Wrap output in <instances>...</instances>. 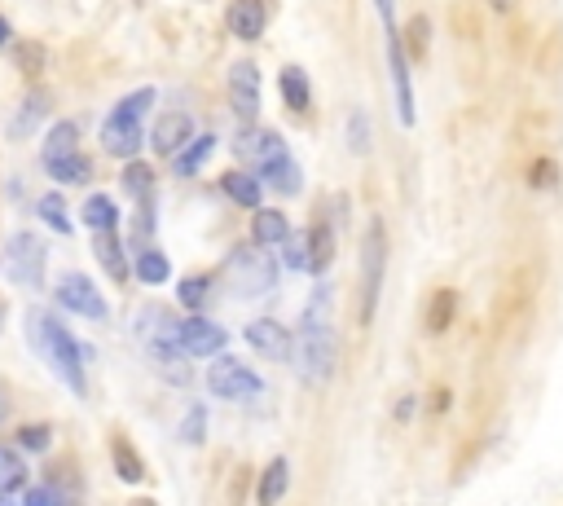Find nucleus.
<instances>
[{
	"label": "nucleus",
	"instance_id": "1",
	"mask_svg": "<svg viewBox=\"0 0 563 506\" xmlns=\"http://www.w3.org/2000/svg\"><path fill=\"white\" fill-rule=\"evenodd\" d=\"M295 370H300L304 383H326L335 374V361H339V339H335V326H330V286L313 291L304 317H300V330H295V352H291Z\"/></svg>",
	"mask_w": 563,
	"mask_h": 506
},
{
	"label": "nucleus",
	"instance_id": "2",
	"mask_svg": "<svg viewBox=\"0 0 563 506\" xmlns=\"http://www.w3.org/2000/svg\"><path fill=\"white\" fill-rule=\"evenodd\" d=\"M27 330H31V348L49 361V370L58 374V379L75 396H84L88 379H84V348H80V339H75L53 313H44V308H36V313L27 317Z\"/></svg>",
	"mask_w": 563,
	"mask_h": 506
},
{
	"label": "nucleus",
	"instance_id": "3",
	"mask_svg": "<svg viewBox=\"0 0 563 506\" xmlns=\"http://www.w3.org/2000/svg\"><path fill=\"white\" fill-rule=\"evenodd\" d=\"M137 339L141 348L150 352V361L163 370V379L172 383H190V370H185V348H181V322L163 308H146L137 317Z\"/></svg>",
	"mask_w": 563,
	"mask_h": 506
},
{
	"label": "nucleus",
	"instance_id": "4",
	"mask_svg": "<svg viewBox=\"0 0 563 506\" xmlns=\"http://www.w3.org/2000/svg\"><path fill=\"white\" fill-rule=\"evenodd\" d=\"M154 106V88H137V93H128L124 102L106 115L102 124V146L106 154H115V159H132V154L141 150V137H146V110Z\"/></svg>",
	"mask_w": 563,
	"mask_h": 506
},
{
	"label": "nucleus",
	"instance_id": "5",
	"mask_svg": "<svg viewBox=\"0 0 563 506\" xmlns=\"http://www.w3.org/2000/svg\"><path fill=\"white\" fill-rule=\"evenodd\" d=\"M383 273H388V234H383V220H370L366 238H361V300H357L361 326L374 322V308H379L383 295Z\"/></svg>",
	"mask_w": 563,
	"mask_h": 506
},
{
	"label": "nucleus",
	"instance_id": "6",
	"mask_svg": "<svg viewBox=\"0 0 563 506\" xmlns=\"http://www.w3.org/2000/svg\"><path fill=\"white\" fill-rule=\"evenodd\" d=\"M225 278L238 295H260L278 282V264L264 256L260 247H238V251H229V260H225Z\"/></svg>",
	"mask_w": 563,
	"mask_h": 506
},
{
	"label": "nucleus",
	"instance_id": "7",
	"mask_svg": "<svg viewBox=\"0 0 563 506\" xmlns=\"http://www.w3.org/2000/svg\"><path fill=\"white\" fill-rule=\"evenodd\" d=\"M5 278L18 286H40L44 282V238L31 229H18L5 242Z\"/></svg>",
	"mask_w": 563,
	"mask_h": 506
},
{
	"label": "nucleus",
	"instance_id": "8",
	"mask_svg": "<svg viewBox=\"0 0 563 506\" xmlns=\"http://www.w3.org/2000/svg\"><path fill=\"white\" fill-rule=\"evenodd\" d=\"M207 388H212V396H220V401H256L264 392V383L256 370H247V361L220 357V361H212V370H207Z\"/></svg>",
	"mask_w": 563,
	"mask_h": 506
},
{
	"label": "nucleus",
	"instance_id": "9",
	"mask_svg": "<svg viewBox=\"0 0 563 506\" xmlns=\"http://www.w3.org/2000/svg\"><path fill=\"white\" fill-rule=\"evenodd\" d=\"M388 31V71H392V88H396V115L401 124H414V84H410V58H405V44H401V22Z\"/></svg>",
	"mask_w": 563,
	"mask_h": 506
},
{
	"label": "nucleus",
	"instance_id": "10",
	"mask_svg": "<svg viewBox=\"0 0 563 506\" xmlns=\"http://www.w3.org/2000/svg\"><path fill=\"white\" fill-rule=\"evenodd\" d=\"M58 304L71 308V313H80V317H88V322H106V313H110L102 291H97L84 273H66V278L58 282Z\"/></svg>",
	"mask_w": 563,
	"mask_h": 506
},
{
	"label": "nucleus",
	"instance_id": "11",
	"mask_svg": "<svg viewBox=\"0 0 563 506\" xmlns=\"http://www.w3.org/2000/svg\"><path fill=\"white\" fill-rule=\"evenodd\" d=\"M229 102H234L238 119L256 124V115H260V66L256 62H234L229 66Z\"/></svg>",
	"mask_w": 563,
	"mask_h": 506
},
{
	"label": "nucleus",
	"instance_id": "12",
	"mask_svg": "<svg viewBox=\"0 0 563 506\" xmlns=\"http://www.w3.org/2000/svg\"><path fill=\"white\" fill-rule=\"evenodd\" d=\"M229 344V330L220 322H207V317H185L181 322V348L185 357H216V352H225Z\"/></svg>",
	"mask_w": 563,
	"mask_h": 506
},
{
	"label": "nucleus",
	"instance_id": "13",
	"mask_svg": "<svg viewBox=\"0 0 563 506\" xmlns=\"http://www.w3.org/2000/svg\"><path fill=\"white\" fill-rule=\"evenodd\" d=\"M247 344L256 348L264 361H291L295 335L282 322H273V317H256V322L247 326Z\"/></svg>",
	"mask_w": 563,
	"mask_h": 506
},
{
	"label": "nucleus",
	"instance_id": "14",
	"mask_svg": "<svg viewBox=\"0 0 563 506\" xmlns=\"http://www.w3.org/2000/svg\"><path fill=\"white\" fill-rule=\"evenodd\" d=\"M190 141H194V119L185 115V110H168V115H159V124H154V132H150V146H154L159 159L181 154Z\"/></svg>",
	"mask_w": 563,
	"mask_h": 506
},
{
	"label": "nucleus",
	"instance_id": "15",
	"mask_svg": "<svg viewBox=\"0 0 563 506\" xmlns=\"http://www.w3.org/2000/svg\"><path fill=\"white\" fill-rule=\"evenodd\" d=\"M49 110H53V97L44 93V88H31L27 97L18 102V110H14V119H9V137L14 141H22V137H31L44 119H49Z\"/></svg>",
	"mask_w": 563,
	"mask_h": 506
},
{
	"label": "nucleus",
	"instance_id": "16",
	"mask_svg": "<svg viewBox=\"0 0 563 506\" xmlns=\"http://www.w3.org/2000/svg\"><path fill=\"white\" fill-rule=\"evenodd\" d=\"M256 181H260V185H273L278 194H300L304 176H300V163H295L291 150H286V154H278V159L260 163V168H256Z\"/></svg>",
	"mask_w": 563,
	"mask_h": 506
},
{
	"label": "nucleus",
	"instance_id": "17",
	"mask_svg": "<svg viewBox=\"0 0 563 506\" xmlns=\"http://www.w3.org/2000/svg\"><path fill=\"white\" fill-rule=\"evenodd\" d=\"M238 154L260 168V163H269V159H278V154H286V141H282V132H273V128H247L238 137Z\"/></svg>",
	"mask_w": 563,
	"mask_h": 506
},
{
	"label": "nucleus",
	"instance_id": "18",
	"mask_svg": "<svg viewBox=\"0 0 563 506\" xmlns=\"http://www.w3.org/2000/svg\"><path fill=\"white\" fill-rule=\"evenodd\" d=\"M264 22H269L264 0H234V5H229V31H234L238 40H260Z\"/></svg>",
	"mask_w": 563,
	"mask_h": 506
},
{
	"label": "nucleus",
	"instance_id": "19",
	"mask_svg": "<svg viewBox=\"0 0 563 506\" xmlns=\"http://www.w3.org/2000/svg\"><path fill=\"white\" fill-rule=\"evenodd\" d=\"M454 317H458V291H449V286L432 291V300H427V308H423V326H427V335H449Z\"/></svg>",
	"mask_w": 563,
	"mask_h": 506
},
{
	"label": "nucleus",
	"instance_id": "20",
	"mask_svg": "<svg viewBox=\"0 0 563 506\" xmlns=\"http://www.w3.org/2000/svg\"><path fill=\"white\" fill-rule=\"evenodd\" d=\"M304 242H308V273H326L335 264V229L326 220H313Z\"/></svg>",
	"mask_w": 563,
	"mask_h": 506
},
{
	"label": "nucleus",
	"instance_id": "21",
	"mask_svg": "<svg viewBox=\"0 0 563 506\" xmlns=\"http://www.w3.org/2000/svg\"><path fill=\"white\" fill-rule=\"evenodd\" d=\"M251 234H256L260 247H282L291 238V220H286L278 207H256V220H251Z\"/></svg>",
	"mask_w": 563,
	"mask_h": 506
},
{
	"label": "nucleus",
	"instance_id": "22",
	"mask_svg": "<svg viewBox=\"0 0 563 506\" xmlns=\"http://www.w3.org/2000/svg\"><path fill=\"white\" fill-rule=\"evenodd\" d=\"M110 462H115V476L124 484H146V462H141V454L132 449L128 436L110 440Z\"/></svg>",
	"mask_w": 563,
	"mask_h": 506
},
{
	"label": "nucleus",
	"instance_id": "23",
	"mask_svg": "<svg viewBox=\"0 0 563 506\" xmlns=\"http://www.w3.org/2000/svg\"><path fill=\"white\" fill-rule=\"evenodd\" d=\"M80 216L93 234H115V225H119V207H115V198H106V194H88Z\"/></svg>",
	"mask_w": 563,
	"mask_h": 506
},
{
	"label": "nucleus",
	"instance_id": "24",
	"mask_svg": "<svg viewBox=\"0 0 563 506\" xmlns=\"http://www.w3.org/2000/svg\"><path fill=\"white\" fill-rule=\"evenodd\" d=\"M93 251L97 260H102V269L110 273L115 282H128V260H124V242H119V234H93Z\"/></svg>",
	"mask_w": 563,
	"mask_h": 506
},
{
	"label": "nucleus",
	"instance_id": "25",
	"mask_svg": "<svg viewBox=\"0 0 563 506\" xmlns=\"http://www.w3.org/2000/svg\"><path fill=\"white\" fill-rule=\"evenodd\" d=\"M286 484H291V462H286V458H273L269 467H264V476H260L256 502H260V506H278L282 493H286Z\"/></svg>",
	"mask_w": 563,
	"mask_h": 506
},
{
	"label": "nucleus",
	"instance_id": "26",
	"mask_svg": "<svg viewBox=\"0 0 563 506\" xmlns=\"http://www.w3.org/2000/svg\"><path fill=\"white\" fill-rule=\"evenodd\" d=\"M44 172H49L53 181H62V185H84L88 176H93V163L75 150V154H62V159H44Z\"/></svg>",
	"mask_w": 563,
	"mask_h": 506
},
{
	"label": "nucleus",
	"instance_id": "27",
	"mask_svg": "<svg viewBox=\"0 0 563 506\" xmlns=\"http://www.w3.org/2000/svg\"><path fill=\"white\" fill-rule=\"evenodd\" d=\"M278 84H282L286 106H291V110H308V102H313V84H308V71H304V66H282Z\"/></svg>",
	"mask_w": 563,
	"mask_h": 506
},
{
	"label": "nucleus",
	"instance_id": "28",
	"mask_svg": "<svg viewBox=\"0 0 563 506\" xmlns=\"http://www.w3.org/2000/svg\"><path fill=\"white\" fill-rule=\"evenodd\" d=\"M220 190L234 198L238 207H260V181H256V172H242V168L225 172V176H220Z\"/></svg>",
	"mask_w": 563,
	"mask_h": 506
},
{
	"label": "nucleus",
	"instance_id": "29",
	"mask_svg": "<svg viewBox=\"0 0 563 506\" xmlns=\"http://www.w3.org/2000/svg\"><path fill=\"white\" fill-rule=\"evenodd\" d=\"M212 150H216V137H207V132H203V137H194L190 146L176 154V163H172L176 176H198V168L212 159Z\"/></svg>",
	"mask_w": 563,
	"mask_h": 506
},
{
	"label": "nucleus",
	"instance_id": "30",
	"mask_svg": "<svg viewBox=\"0 0 563 506\" xmlns=\"http://www.w3.org/2000/svg\"><path fill=\"white\" fill-rule=\"evenodd\" d=\"M132 273H137L141 282L146 286H163L172 278V264H168V256H163V251H154V247H146L137 256V264H132Z\"/></svg>",
	"mask_w": 563,
	"mask_h": 506
},
{
	"label": "nucleus",
	"instance_id": "31",
	"mask_svg": "<svg viewBox=\"0 0 563 506\" xmlns=\"http://www.w3.org/2000/svg\"><path fill=\"white\" fill-rule=\"evenodd\" d=\"M22 484H27V467H22L18 449L0 445V498H9V493H18Z\"/></svg>",
	"mask_w": 563,
	"mask_h": 506
},
{
	"label": "nucleus",
	"instance_id": "32",
	"mask_svg": "<svg viewBox=\"0 0 563 506\" xmlns=\"http://www.w3.org/2000/svg\"><path fill=\"white\" fill-rule=\"evenodd\" d=\"M80 146V128L71 124V119H62V124L49 128V137H44V159H62V154H75Z\"/></svg>",
	"mask_w": 563,
	"mask_h": 506
},
{
	"label": "nucleus",
	"instance_id": "33",
	"mask_svg": "<svg viewBox=\"0 0 563 506\" xmlns=\"http://www.w3.org/2000/svg\"><path fill=\"white\" fill-rule=\"evenodd\" d=\"M36 212H40V220L53 229V234H71V216H66L62 194H44L40 203H36Z\"/></svg>",
	"mask_w": 563,
	"mask_h": 506
},
{
	"label": "nucleus",
	"instance_id": "34",
	"mask_svg": "<svg viewBox=\"0 0 563 506\" xmlns=\"http://www.w3.org/2000/svg\"><path fill=\"white\" fill-rule=\"evenodd\" d=\"M207 295H212V273H198V278H185L181 286H176V300H181L185 308H203L207 304Z\"/></svg>",
	"mask_w": 563,
	"mask_h": 506
},
{
	"label": "nucleus",
	"instance_id": "35",
	"mask_svg": "<svg viewBox=\"0 0 563 506\" xmlns=\"http://www.w3.org/2000/svg\"><path fill=\"white\" fill-rule=\"evenodd\" d=\"M124 190L137 194V203H141V198H150V190H154L150 163H128V168H124Z\"/></svg>",
	"mask_w": 563,
	"mask_h": 506
},
{
	"label": "nucleus",
	"instance_id": "36",
	"mask_svg": "<svg viewBox=\"0 0 563 506\" xmlns=\"http://www.w3.org/2000/svg\"><path fill=\"white\" fill-rule=\"evenodd\" d=\"M427 36H432V27H427V18H423V14H418V18H410V40L401 36V44H405V58L423 62V58H427Z\"/></svg>",
	"mask_w": 563,
	"mask_h": 506
},
{
	"label": "nucleus",
	"instance_id": "37",
	"mask_svg": "<svg viewBox=\"0 0 563 506\" xmlns=\"http://www.w3.org/2000/svg\"><path fill=\"white\" fill-rule=\"evenodd\" d=\"M18 445L31 449V454H40V449L53 445V427H49V423H27V427H18Z\"/></svg>",
	"mask_w": 563,
	"mask_h": 506
},
{
	"label": "nucleus",
	"instance_id": "38",
	"mask_svg": "<svg viewBox=\"0 0 563 506\" xmlns=\"http://www.w3.org/2000/svg\"><path fill=\"white\" fill-rule=\"evenodd\" d=\"M348 146L357 150V154L370 150V115H366V110H352V119H348Z\"/></svg>",
	"mask_w": 563,
	"mask_h": 506
},
{
	"label": "nucleus",
	"instance_id": "39",
	"mask_svg": "<svg viewBox=\"0 0 563 506\" xmlns=\"http://www.w3.org/2000/svg\"><path fill=\"white\" fill-rule=\"evenodd\" d=\"M22 506H66V498H62L58 484H31V489L22 493Z\"/></svg>",
	"mask_w": 563,
	"mask_h": 506
},
{
	"label": "nucleus",
	"instance_id": "40",
	"mask_svg": "<svg viewBox=\"0 0 563 506\" xmlns=\"http://www.w3.org/2000/svg\"><path fill=\"white\" fill-rule=\"evenodd\" d=\"M203 423H207V410L203 405H190V414H185V423H181L185 445H203Z\"/></svg>",
	"mask_w": 563,
	"mask_h": 506
},
{
	"label": "nucleus",
	"instance_id": "41",
	"mask_svg": "<svg viewBox=\"0 0 563 506\" xmlns=\"http://www.w3.org/2000/svg\"><path fill=\"white\" fill-rule=\"evenodd\" d=\"M282 256H286V264H291L295 273H308V242L304 238H295V234L286 238L282 242Z\"/></svg>",
	"mask_w": 563,
	"mask_h": 506
},
{
	"label": "nucleus",
	"instance_id": "42",
	"mask_svg": "<svg viewBox=\"0 0 563 506\" xmlns=\"http://www.w3.org/2000/svg\"><path fill=\"white\" fill-rule=\"evenodd\" d=\"M14 62H18L27 75H40V71H44V49H40V44H18V58H14Z\"/></svg>",
	"mask_w": 563,
	"mask_h": 506
},
{
	"label": "nucleus",
	"instance_id": "43",
	"mask_svg": "<svg viewBox=\"0 0 563 506\" xmlns=\"http://www.w3.org/2000/svg\"><path fill=\"white\" fill-rule=\"evenodd\" d=\"M528 185H533V190L555 185V159H537V168H533V176H528Z\"/></svg>",
	"mask_w": 563,
	"mask_h": 506
},
{
	"label": "nucleus",
	"instance_id": "44",
	"mask_svg": "<svg viewBox=\"0 0 563 506\" xmlns=\"http://www.w3.org/2000/svg\"><path fill=\"white\" fill-rule=\"evenodd\" d=\"M379 14H383V27H396V0H379Z\"/></svg>",
	"mask_w": 563,
	"mask_h": 506
},
{
	"label": "nucleus",
	"instance_id": "45",
	"mask_svg": "<svg viewBox=\"0 0 563 506\" xmlns=\"http://www.w3.org/2000/svg\"><path fill=\"white\" fill-rule=\"evenodd\" d=\"M410 414H414V396H405V401L396 405V418H401V423H405V418H410Z\"/></svg>",
	"mask_w": 563,
	"mask_h": 506
},
{
	"label": "nucleus",
	"instance_id": "46",
	"mask_svg": "<svg viewBox=\"0 0 563 506\" xmlns=\"http://www.w3.org/2000/svg\"><path fill=\"white\" fill-rule=\"evenodd\" d=\"M489 5L498 9V14H511V5H515V0H489Z\"/></svg>",
	"mask_w": 563,
	"mask_h": 506
},
{
	"label": "nucleus",
	"instance_id": "47",
	"mask_svg": "<svg viewBox=\"0 0 563 506\" xmlns=\"http://www.w3.org/2000/svg\"><path fill=\"white\" fill-rule=\"evenodd\" d=\"M9 40H14V31H9V22L0 18V44H9Z\"/></svg>",
	"mask_w": 563,
	"mask_h": 506
},
{
	"label": "nucleus",
	"instance_id": "48",
	"mask_svg": "<svg viewBox=\"0 0 563 506\" xmlns=\"http://www.w3.org/2000/svg\"><path fill=\"white\" fill-rule=\"evenodd\" d=\"M5 414H9V396H5V388H0V423H5Z\"/></svg>",
	"mask_w": 563,
	"mask_h": 506
},
{
	"label": "nucleus",
	"instance_id": "49",
	"mask_svg": "<svg viewBox=\"0 0 563 506\" xmlns=\"http://www.w3.org/2000/svg\"><path fill=\"white\" fill-rule=\"evenodd\" d=\"M141 506H154V502H141Z\"/></svg>",
	"mask_w": 563,
	"mask_h": 506
},
{
	"label": "nucleus",
	"instance_id": "50",
	"mask_svg": "<svg viewBox=\"0 0 563 506\" xmlns=\"http://www.w3.org/2000/svg\"><path fill=\"white\" fill-rule=\"evenodd\" d=\"M0 313H5V308H0Z\"/></svg>",
	"mask_w": 563,
	"mask_h": 506
}]
</instances>
